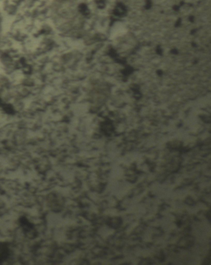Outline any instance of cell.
Returning <instances> with one entry per match:
<instances>
[{"mask_svg": "<svg viewBox=\"0 0 211 265\" xmlns=\"http://www.w3.org/2000/svg\"><path fill=\"white\" fill-rule=\"evenodd\" d=\"M126 7L122 4H118L115 10V13L117 16H123L126 14Z\"/></svg>", "mask_w": 211, "mask_h": 265, "instance_id": "6da1fadb", "label": "cell"}, {"mask_svg": "<svg viewBox=\"0 0 211 265\" xmlns=\"http://www.w3.org/2000/svg\"><path fill=\"white\" fill-rule=\"evenodd\" d=\"M79 11L84 16H87L89 14V11L88 10L87 6L85 4H81L79 6Z\"/></svg>", "mask_w": 211, "mask_h": 265, "instance_id": "7a4b0ae2", "label": "cell"}, {"mask_svg": "<svg viewBox=\"0 0 211 265\" xmlns=\"http://www.w3.org/2000/svg\"><path fill=\"white\" fill-rule=\"evenodd\" d=\"M151 6V2L150 1H147L145 7H146L147 9H148V8H150Z\"/></svg>", "mask_w": 211, "mask_h": 265, "instance_id": "277c9868", "label": "cell"}, {"mask_svg": "<svg viewBox=\"0 0 211 265\" xmlns=\"http://www.w3.org/2000/svg\"><path fill=\"white\" fill-rule=\"evenodd\" d=\"M97 4L100 8H103L105 6V2L104 0H97Z\"/></svg>", "mask_w": 211, "mask_h": 265, "instance_id": "3957f363", "label": "cell"}]
</instances>
